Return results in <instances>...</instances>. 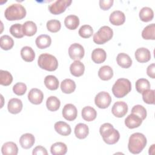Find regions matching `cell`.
<instances>
[{
  "label": "cell",
  "mask_w": 155,
  "mask_h": 155,
  "mask_svg": "<svg viewBox=\"0 0 155 155\" xmlns=\"http://www.w3.org/2000/svg\"><path fill=\"white\" fill-rule=\"evenodd\" d=\"M146 137L140 133H134L132 134L128 140V148L132 154L140 153L147 145Z\"/></svg>",
  "instance_id": "obj_1"
},
{
  "label": "cell",
  "mask_w": 155,
  "mask_h": 155,
  "mask_svg": "<svg viewBox=\"0 0 155 155\" xmlns=\"http://www.w3.org/2000/svg\"><path fill=\"white\" fill-rule=\"evenodd\" d=\"M99 132L102 137L103 140L108 145L116 143L120 138L119 131L114 129L113 125L110 123L102 124L99 128Z\"/></svg>",
  "instance_id": "obj_2"
},
{
  "label": "cell",
  "mask_w": 155,
  "mask_h": 155,
  "mask_svg": "<svg viewBox=\"0 0 155 155\" xmlns=\"http://www.w3.org/2000/svg\"><path fill=\"white\" fill-rule=\"evenodd\" d=\"M4 15L8 21L20 20L26 15V10L21 4L15 3L10 5L5 10Z\"/></svg>",
  "instance_id": "obj_3"
},
{
  "label": "cell",
  "mask_w": 155,
  "mask_h": 155,
  "mask_svg": "<svg viewBox=\"0 0 155 155\" xmlns=\"http://www.w3.org/2000/svg\"><path fill=\"white\" fill-rule=\"evenodd\" d=\"M131 90V84L128 79H118L112 87V92L115 97L122 98L125 96Z\"/></svg>",
  "instance_id": "obj_4"
},
{
  "label": "cell",
  "mask_w": 155,
  "mask_h": 155,
  "mask_svg": "<svg viewBox=\"0 0 155 155\" xmlns=\"http://www.w3.org/2000/svg\"><path fill=\"white\" fill-rule=\"evenodd\" d=\"M38 64L42 69L53 71L57 69L58 61L53 55L48 53H42L38 58Z\"/></svg>",
  "instance_id": "obj_5"
},
{
  "label": "cell",
  "mask_w": 155,
  "mask_h": 155,
  "mask_svg": "<svg viewBox=\"0 0 155 155\" xmlns=\"http://www.w3.org/2000/svg\"><path fill=\"white\" fill-rule=\"evenodd\" d=\"M113 36V30L108 26H102L93 35V41L97 44H104L110 41Z\"/></svg>",
  "instance_id": "obj_6"
},
{
  "label": "cell",
  "mask_w": 155,
  "mask_h": 155,
  "mask_svg": "<svg viewBox=\"0 0 155 155\" xmlns=\"http://www.w3.org/2000/svg\"><path fill=\"white\" fill-rule=\"evenodd\" d=\"M71 2V0H58L48 5V10L53 15H59L65 12Z\"/></svg>",
  "instance_id": "obj_7"
},
{
  "label": "cell",
  "mask_w": 155,
  "mask_h": 155,
  "mask_svg": "<svg viewBox=\"0 0 155 155\" xmlns=\"http://www.w3.org/2000/svg\"><path fill=\"white\" fill-rule=\"evenodd\" d=\"M111 102V97L106 91H101L96 94L94 98V103L99 108H107Z\"/></svg>",
  "instance_id": "obj_8"
},
{
  "label": "cell",
  "mask_w": 155,
  "mask_h": 155,
  "mask_svg": "<svg viewBox=\"0 0 155 155\" xmlns=\"http://www.w3.org/2000/svg\"><path fill=\"white\" fill-rule=\"evenodd\" d=\"M84 48L81 44L78 43L72 44L68 48V54L71 59L79 61L82 59L84 56Z\"/></svg>",
  "instance_id": "obj_9"
},
{
  "label": "cell",
  "mask_w": 155,
  "mask_h": 155,
  "mask_svg": "<svg viewBox=\"0 0 155 155\" xmlns=\"http://www.w3.org/2000/svg\"><path fill=\"white\" fill-rule=\"evenodd\" d=\"M128 111V105L124 101H117L115 102L111 108L113 114L116 117H124Z\"/></svg>",
  "instance_id": "obj_10"
},
{
  "label": "cell",
  "mask_w": 155,
  "mask_h": 155,
  "mask_svg": "<svg viewBox=\"0 0 155 155\" xmlns=\"http://www.w3.org/2000/svg\"><path fill=\"white\" fill-rule=\"evenodd\" d=\"M62 116L68 121L74 120L78 114L76 107L72 104H67L64 105L62 111Z\"/></svg>",
  "instance_id": "obj_11"
},
{
  "label": "cell",
  "mask_w": 155,
  "mask_h": 155,
  "mask_svg": "<svg viewBox=\"0 0 155 155\" xmlns=\"http://www.w3.org/2000/svg\"><path fill=\"white\" fill-rule=\"evenodd\" d=\"M28 99L29 101L35 105H39L42 103L44 99L42 91L38 88H32L28 93Z\"/></svg>",
  "instance_id": "obj_12"
},
{
  "label": "cell",
  "mask_w": 155,
  "mask_h": 155,
  "mask_svg": "<svg viewBox=\"0 0 155 155\" xmlns=\"http://www.w3.org/2000/svg\"><path fill=\"white\" fill-rule=\"evenodd\" d=\"M134 56L136 59L140 63L147 62L151 59V53L150 50L145 47L137 48L135 51Z\"/></svg>",
  "instance_id": "obj_13"
},
{
  "label": "cell",
  "mask_w": 155,
  "mask_h": 155,
  "mask_svg": "<svg viewBox=\"0 0 155 155\" xmlns=\"http://www.w3.org/2000/svg\"><path fill=\"white\" fill-rule=\"evenodd\" d=\"M142 119L135 114H129L125 119V125L130 129L139 127L142 123Z\"/></svg>",
  "instance_id": "obj_14"
},
{
  "label": "cell",
  "mask_w": 155,
  "mask_h": 155,
  "mask_svg": "<svg viewBox=\"0 0 155 155\" xmlns=\"http://www.w3.org/2000/svg\"><path fill=\"white\" fill-rule=\"evenodd\" d=\"M22 102L21 99L18 98H12L9 100L7 105L8 111L12 114H18L22 109Z\"/></svg>",
  "instance_id": "obj_15"
},
{
  "label": "cell",
  "mask_w": 155,
  "mask_h": 155,
  "mask_svg": "<svg viewBox=\"0 0 155 155\" xmlns=\"http://www.w3.org/2000/svg\"><path fill=\"white\" fill-rule=\"evenodd\" d=\"M109 20L111 24L114 25H120L125 22V16L122 12L115 10L110 14Z\"/></svg>",
  "instance_id": "obj_16"
},
{
  "label": "cell",
  "mask_w": 155,
  "mask_h": 155,
  "mask_svg": "<svg viewBox=\"0 0 155 155\" xmlns=\"http://www.w3.org/2000/svg\"><path fill=\"white\" fill-rule=\"evenodd\" d=\"M35 138L34 136L30 133H25L22 134L19 138V143L24 149L30 148L35 143Z\"/></svg>",
  "instance_id": "obj_17"
},
{
  "label": "cell",
  "mask_w": 155,
  "mask_h": 155,
  "mask_svg": "<svg viewBox=\"0 0 155 155\" xmlns=\"http://www.w3.org/2000/svg\"><path fill=\"white\" fill-rule=\"evenodd\" d=\"M55 131L62 136H68L71 132L70 126L64 121H58L54 124V125Z\"/></svg>",
  "instance_id": "obj_18"
},
{
  "label": "cell",
  "mask_w": 155,
  "mask_h": 155,
  "mask_svg": "<svg viewBox=\"0 0 155 155\" xmlns=\"http://www.w3.org/2000/svg\"><path fill=\"white\" fill-rule=\"evenodd\" d=\"M70 71L74 76L79 77L84 74L85 66L80 61H74L70 66Z\"/></svg>",
  "instance_id": "obj_19"
},
{
  "label": "cell",
  "mask_w": 155,
  "mask_h": 155,
  "mask_svg": "<svg viewBox=\"0 0 155 155\" xmlns=\"http://www.w3.org/2000/svg\"><path fill=\"white\" fill-rule=\"evenodd\" d=\"M107 58L105 51L101 48H97L93 50L91 53V59L96 64L104 62Z\"/></svg>",
  "instance_id": "obj_20"
},
{
  "label": "cell",
  "mask_w": 155,
  "mask_h": 155,
  "mask_svg": "<svg viewBox=\"0 0 155 155\" xmlns=\"http://www.w3.org/2000/svg\"><path fill=\"white\" fill-rule=\"evenodd\" d=\"M1 151L3 155H16L18 153V148L15 142H7L2 146Z\"/></svg>",
  "instance_id": "obj_21"
},
{
  "label": "cell",
  "mask_w": 155,
  "mask_h": 155,
  "mask_svg": "<svg viewBox=\"0 0 155 155\" xmlns=\"http://www.w3.org/2000/svg\"><path fill=\"white\" fill-rule=\"evenodd\" d=\"M117 64L124 68H128L132 65V60L129 55L124 53H120L116 57Z\"/></svg>",
  "instance_id": "obj_22"
},
{
  "label": "cell",
  "mask_w": 155,
  "mask_h": 155,
  "mask_svg": "<svg viewBox=\"0 0 155 155\" xmlns=\"http://www.w3.org/2000/svg\"><path fill=\"white\" fill-rule=\"evenodd\" d=\"M82 118L88 122L94 120L97 116V112L96 110L90 106H86L84 107L81 112Z\"/></svg>",
  "instance_id": "obj_23"
},
{
  "label": "cell",
  "mask_w": 155,
  "mask_h": 155,
  "mask_svg": "<svg viewBox=\"0 0 155 155\" xmlns=\"http://www.w3.org/2000/svg\"><path fill=\"white\" fill-rule=\"evenodd\" d=\"M89 133L88 127L83 123L77 124L74 128V134L76 137L79 139H83L87 137Z\"/></svg>",
  "instance_id": "obj_24"
},
{
  "label": "cell",
  "mask_w": 155,
  "mask_h": 155,
  "mask_svg": "<svg viewBox=\"0 0 155 155\" xmlns=\"http://www.w3.org/2000/svg\"><path fill=\"white\" fill-rule=\"evenodd\" d=\"M35 43L39 48L44 49L51 45V39L50 36L47 35H41L36 38Z\"/></svg>",
  "instance_id": "obj_25"
},
{
  "label": "cell",
  "mask_w": 155,
  "mask_h": 155,
  "mask_svg": "<svg viewBox=\"0 0 155 155\" xmlns=\"http://www.w3.org/2000/svg\"><path fill=\"white\" fill-rule=\"evenodd\" d=\"M61 89L65 94H70L76 89V84L74 81L70 79L63 80L61 84Z\"/></svg>",
  "instance_id": "obj_26"
},
{
  "label": "cell",
  "mask_w": 155,
  "mask_h": 155,
  "mask_svg": "<svg viewBox=\"0 0 155 155\" xmlns=\"http://www.w3.org/2000/svg\"><path fill=\"white\" fill-rule=\"evenodd\" d=\"M64 24L69 30H75L79 24V18L74 15H70L64 19Z\"/></svg>",
  "instance_id": "obj_27"
},
{
  "label": "cell",
  "mask_w": 155,
  "mask_h": 155,
  "mask_svg": "<svg viewBox=\"0 0 155 155\" xmlns=\"http://www.w3.org/2000/svg\"><path fill=\"white\" fill-rule=\"evenodd\" d=\"M113 76V69L108 65H104L101 67L98 71V76L102 81H108L112 78Z\"/></svg>",
  "instance_id": "obj_28"
},
{
  "label": "cell",
  "mask_w": 155,
  "mask_h": 155,
  "mask_svg": "<svg viewBox=\"0 0 155 155\" xmlns=\"http://www.w3.org/2000/svg\"><path fill=\"white\" fill-rule=\"evenodd\" d=\"M50 151L53 155H64L67 151V147L64 143L58 142L51 146Z\"/></svg>",
  "instance_id": "obj_29"
},
{
  "label": "cell",
  "mask_w": 155,
  "mask_h": 155,
  "mask_svg": "<svg viewBox=\"0 0 155 155\" xmlns=\"http://www.w3.org/2000/svg\"><path fill=\"white\" fill-rule=\"evenodd\" d=\"M24 35L27 36H32L37 31V26L36 24L31 21H26L22 25Z\"/></svg>",
  "instance_id": "obj_30"
},
{
  "label": "cell",
  "mask_w": 155,
  "mask_h": 155,
  "mask_svg": "<svg viewBox=\"0 0 155 155\" xmlns=\"http://www.w3.org/2000/svg\"><path fill=\"white\" fill-rule=\"evenodd\" d=\"M21 56L26 62H32L35 58V53L33 48L28 46H25L21 50Z\"/></svg>",
  "instance_id": "obj_31"
},
{
  "label": "cell",
  "mask_w": 155,
  "mask_h": 155,
  "mask_svg": "<svg viewBox=\"0 0 155 155\" xmlns=\"http://www.w3.org/2000/svg\"><path fill=\"white\" fill-rule=\"evenodd\" d=\"M45 87L50 90H56L59 87V81L53 75H48L44 78Z\"/></svg>",
  "instance_id": "obj_32"
},
{
  "label": "cell",
  "mask_w": 155,
  "mask_h": 155,
  "mask_svg": "<svg viewBox=\"0 0 155 155\" xmlns=\"http://www.w3.org/2000/svg\"><path fill=\"white\" fill-rule=\"evenodd\" d=\"M154 12L153 10L148 7L142 8L139 12V18L143 22H149L153 19Z\"/></svg>",
  "instance_id": "obj_33"
},
{
  "label": "cell",
  "mask_w": 155,
  "mask_h": 155,
  "mask_svg": "<svg viewBox=\"0 0 155 155\" xmlns=\"http://www.w3.org/2000/svg\"><path fill=\"white\" fill-rule=\"evenodd\" d=\"M61 105L60 100L54 96L48 97L46 101V106L48 110L51 111H57Z\"/></svg>",
  "instance_id": "obj_34"
},
{
  "label": "cell",
  "mask_w": 155,
  "mask_h": 155,
  "mask_svg": "<svg viewBox=\"0 0 155 155\" xmlns=\"http://www.w3.org/2000/svg\"><path fill=\"white\" fill-rule=\"evenodd\" d=\"M155 24L152 23L146 26L142 31V36L146 40H154L155 39Z\"/></svg>",
  "instance_id": "obj_35"
},
{
  "label": "cell",
  "mask_w": 155,
  "mask_h": 155,
  "mask_svg": "<svg viewBox=\"0 0 155 155\" xmlns=\"http://www.w3.org/2000/svg\"><path fill=\"white\" fill-rule=\"evenodd\" d=\"M14 45L13 39L8 35H3L0 38V46L4 50H8Z\"/></svg>",
  "instance_id": "obj_36"
},
{
  "label": "cell",
  "mask_w": 155,
  "mask_h": 155,
  "mask_svg": "<svg viewBox=\"0 0 155 155\" xmlns=\"http://www.w3.org/2000/svg\"><path fill=\"white\" fill-rule=\"evenodd\" d=\"M13 76L10 72L5 70H0V84L2 85L8 86L12 84Z\"/></svg>",
  "instance_id": "obj_37"
},
{
  "label": "cell",
  "mask_w": 155,
  "mask_h": 155,
  "mask_svg": "<svg viewBox=\"0 0 155 155\" xmlns=\"http://www.w3.org/2000/svg\"><path fill=\"white\" fill-rule=\"evenodd\" d=\"M150 83L147 79L140 78L136 82V89L139 93H142L143 91L150 88Z\"/></svg>",
  "instance_id": "obj_38"
},
{
  "label": "cell",
  "mask_w": 155,
  "mask_h": 155,
  "mask_svg": "<svg viewBox=\"0 0 155 155\" xmlns=\"http://www.w3.org/2000/svg\"><path fill=\"white\" fill-rule=\"evenodd\" d=\"M10 33L13 36L16 38H21L24 36L22 25L19 23H16L10 27Z\"/></svg>",
  "instance_id": "obj_39"
},
{
  "label": "cell",
  "mask_w": 155,
  "mask_h": 155,
  "mask_svg": "<svg viewBox=\"0 0 155 155\" xmlns=\"http://www.w3.org/2000/svg\"><path fill=\"white\" fill-rule=\"evenodd\" d=\"M47 28L48 31L52 33H56L60 30L61 27V22L57 19H51L47 22Z\"/></svg>",
  "instance_id": "obj_40"
},
{
  "label": "cell",
  "mask_w": 155,
  "mask_h": 155,
  "mask_svg": "<svg viewBox=\"0 0 155 155\" xmlns=\"http://www.w3.org/2000/svg\"><path fill=\"white\" fill-rule=\"evenodd\" d=\"M78 33L83 38H89L93 34V30L90 25L86 24L80 27Z\"/></svg>",
  "instance_id": "obj_41"
},
{
  "label": "cell",
  "mask_w": 155,
  "mask_h": 155,
  "mask_svg": "<svg viewBox=\"0 0 155 155\" xmlns=\"http://www.w3.org/2000/svg\"><path fill=\"white\" fill-rule=\"evenodd\" d=\"M142 99L143 101L148 104H154V90L148 89L142 93Z\"/></svg>",
  "instance_id": "obj_42"
},
{
  "label": "cell",
  "mask_w": 155,
  "mask_h": 155,
  "mask_svg": "<svg viewBox=\"0 0 155 155\" xmlns=\"http://www.w3.org/2000/svg\"><path fill=\"white\" fill-rule=\"evenodd\" d=\"M131 113L135 114L144 120L147 117V110L144 107L140 105H134L131 109Z\"/></svg>",
  "instance_id": "obj_43"
},
{
  "label": "cell",
  "mask_w": 155,
  "mask_h": 155,
  "mask_svg": "<svg viewBox=\"0 0 155 155\" xmlns=\"http://www.w3.org/2000/svg\"><path fill=\"white\" fill-rule=\"evenodd\" d=\"M13 91L16 95L22 96L27 91V86L24 83L18 82L13 85Z\"/></svg>",
  "instance_id": "obj_44"
},
{
  "label": "cell",
  "mask_w": 155,
  "mask_h": 155,
  "mask_svg": "<svg viewBox=\"0 0 155 155\" xmlns=\"http://www.w3.org/2000/svg\"><path fill=\"white\" fill-rule=\"evenodd\" d=\"M113 0H100L99 6L103 10H107L113 5Z\"/></svg>",
  "instance_id": "obj_45"
},
{
  "label": "cell",
  "mask_w": 155,
  "mask_h": 155,
  "mask_svg": "<svg viewBox=\"0 0 155 155\" xmlns=\"http://www.w3.org/2000/svg\"><path fill=\"white\" fill-rule=\"evenodd\" d=\"M32 154L33 155H38V154L47 155L48 153L47 150L44 147L42 146H37L33 149Z\"/></svg>",
  "instance_id": "obj_46"
},
{
  "label": "cell",
  "mask_w": 155,
  "mask_h": 155,
  "mask_svg": "<svg viewBox=\"0 0 155 155\" xmlns=\"http://www.w3.org/2000/svg\"><path fill=\"white\" fill-rule=\"evenodd\" d=\"M147 73L150 78L153 79L155 78V64L154 63L148 66L147 68Z\"/></svg>",
  "instance_id": "obj_47"
},
{
  "label": "cell",
  "mask_w": 155,
  "mask_h": 155,
  "mask_svg": "<svg viewBox=\"0 0 155 155\" xmlns=\"http://www.w3.org/2000/svg\"><path fill=\"white\" fill-rule=\"evenodd\" d=\"M154 144H153L152 145H151V147H150V148H149V154L150 153V152L151 151H152L151 152V154H154Z\"/></svg>",
  "instance_id": "obj_48"
}]
</instances>
